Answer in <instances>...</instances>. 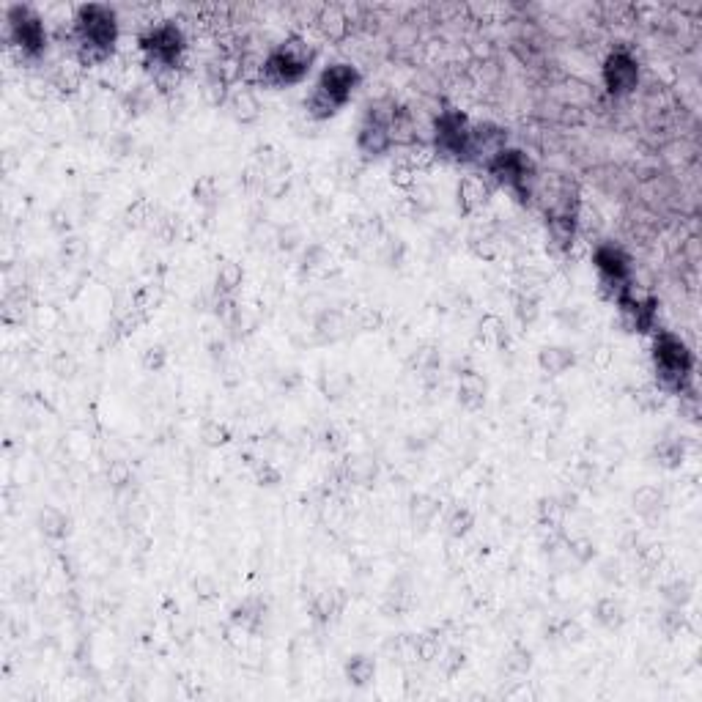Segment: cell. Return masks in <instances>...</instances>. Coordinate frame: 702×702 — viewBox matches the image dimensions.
Returning <instances> with one entry per match:
<instances>
[{
	"mask_svg": "<svg viewBox=\"0 0 702 702\" xmlns=\"http://www.w3.org/2000/svg\"><path fill=\"white\" fill-rule=\"evenodd\" d=\"M486 201H489V187L483 184V179H478V176L461 179V184H458V206H461V212H478Z\"/></svg>",
	"mask_w": 702,
	"mask_h": 702,
	"instance_id": "7c38bea8",
	"label": "cell"
},
{
	"mask_svg": "<svg viewBox=\"0 0 702 702\" xmlns=\"http://www.w3.org/2000/svg\"><path fill=\"white\" fill-rule=\"evenodd\" d=\"M373 672H376V664H373L368 656H354V659L346 664V675H349V681L357 683V686H365L368 681H373Z\"/></svg>",
	"mask_w": 702,
	"mask_h": 702,
	"instance_id": "e0dca14e",
	"label": "cell"
},
{
	"mask_svg": "<svg viewBox=\"0 0 702 702\" xmlns=\"http://www.w3.org/2000/svg\"><path fill=\"white\" fill-rule=\"evenodd\" d=\"M313 58H316V53L310 50V44H305L302 39H288L266 55L264 66H261V80L266 86L275 88L294 86L308 75Z\"/></svg>",
	"mask_w": 702,
	"mask_h": 702,
	"instance_id": "3957f363",
	"label": "cell"
},
{
	"mask_svg": "<svg viewBox=\"0 0 702 702\" xmlns=\"http://www.w3.org/2000/svg\"><path fill=\"white\" fill-rule=\"evenodd\" d=\"M6 22H9V39L11 44L22 50V55L28 58H36V55L44 53L47 47V31H44L42 17L31 9V6H11L6 11Z\"/></svg>",
	"mask_w": 702,
	"mask_h": 702,
	"instance_id": "8992f818",
	"label": "cell"
},
{
	"mask_svg": "<svg viewBox=\"0 0 702 702\" xmlns=\"http://www.w3.org/2000/svg\"><path fill=\"white\" fill-rule=\"evenodd\" d=\"M319 25H321V31L327 33L330 39H343L346 31H349V20H346V14H343L338 6H330V9L321 11Z\"/></svg>",
	"mask_w": 702,
	"mask_h": 702,
	"instance_id": "2e32d148",
	"label": "cell"
},
{
	"mask_svg": "<svg viewBox=\"0 0 702 702\" xmlns=\"http://www.w3.org/2000/svg\"><path fill=\"white\" fill-rule=\"evenodd\" d=\"M360 86V72L351 64H332L321 72L319 83L308 96V113L313 118H330L341 110Z\"/></svg>",
	"mask_w": 702,
	"mask_h": 702,
	"instance_id": "7a4b0ae2",
	"label": "cell"
},
{
	"mask_svg": "<svg viewBox=\"0 0 702 702\" xmlns=\"http://www.w3.org/2000/svg\"><path fill=\"white\" fill-rule=\"evenodd\" d=\"M486 168H489L491 176L500 181V184H505L508 190L516 192L519 201H527V198H530L532 165L522 151L502 149L500 154H494V157L486 162Z\"/></svg>",
	"mask_w": 702,
	"mask_h": 702,
	"instance_id": "ba28073f",
	"label": "cell"
},
{
	"mask_svg": "<svg viewBox=\"0 0 702 702\" xmlns=\"http://www.w3.org/2000/svg\"><path fill=\"white\" fill-rule=\"evenodd\" d=\"M593 261H596L601 286H604V291H607L609 297H620L623 291H628L631 269H628V258L620 247L598 245Z\"/></svg>",
	"mask_w": 702,
	"mask_h": 702,
	"instance_id": "9c48e42d",
	"label": "cell"
},
{
	"mask_svg": "<svg viewBox=\"0 0 702 702\" xmlns=\"http://www.w3.org/2000/svg\"><path fill=\"white\" fill-rule=\"evenodd\" d=\"M75 44L83 64H102L113 55L118 39L116 11L105 3H86L75 14Z\"/></svg>",
	"mask_w": 702,
	"mask_h": 702,
	"instance_id": "6da1fadb",
	"label": "cell"
},
{
	"mask_svg": "<svg viewBox=\"0 0 702 702\" xmlns=\"http://www.w3.org/2000/svg\"><path fill=\"white\" fill-rule=\"evenodd\" d=\"M231 110L239 121H256L258 113H261V105H258L256 94L250 88H239L231 96Z\"/></svg>",
	"mask_w": 702,
	"mask_h": 702,
	"instance_id": "5bb4252c",
	"label": "cell"
},
{
	"mask_svg": "<svg viewBox=\"0 0 702 702\" xmlns=\"http://www.w3.org/2000/svg\"><path fill=\"white\" fill-rule=\"evenodd\" d=\"M541 368L546 373H552V376H557V373L568 371L571 365H574V351L568 349H560V346H552V349H543L541 351Z\"/></svg>",
	"mask_w": 702,
	"mask_h": 702,
	"instance_id": "9a60e30c",
	"label": "cell"
},
{
	"mask_svg": "<svg viewBox=\"0 0 702 702\" xmlns=\"http://www.w3.org/2000/svg\"><path fill=\"white\" fill-rule=\"evenodd\" d=\"M653 365H656V376H659V384L664 390L683 393L689 387L694 360L692 351L681 338H675L670 332H661L653 343Z\"/></svg>",
	"mask_w": 702,
	"mask_h": 702,
	"instance_id": "277c9868",
	"label": "cell"
},
{
	"mask_svg": "<svg viewBox=\"0 0 702 702\" xmlns=\"http://www.w3.org/2000/svg\"><path fill=\"white\" fill-rule=\"evenodd\" d=\"M458 395H461V404L469 406V409H478V406L483 404V398H486V382H483L475 371L464 373V376H461Z\"/></svg>",
	"mask_w": 702,
	"mask_h": 702,
	"instance_id": "4fadbf2b",
	"label": "cell"
},
{
	"mask_svg": "<svg viewBox=\"0 0 702 702\" xmlns=\"http://www.w3.org/2000/svg\"><path fill=\"white\" fill-rule=\"evenodd\" d=\"M439 157L450 162H469V146H472V127L467 116L458 110H445L437 121V135H434Z\"/></svg>",
	"mask_w": 702,
	"mask_h": 702,
	"instance_id": "52a82bcc",
	"label": "cell"
},
{
	"mask_svg": "<svg viewBox=\"0 0 702 702\" xmlns=\"http://www.w3.org/2000/svg\"><path fill=\"white\" fill-rule=\"evenodd\" d=\"M445 524H447V530L453 532V535H464L469 524V513L461 511V508H453V513L447 516Z\"/></svg>",
	"mask_w": 702,
	"mask_h": 702,
	"instance_id": "ffe728a7",
	"label": "cell"
},
{
	"mask_svg": "<svg viewBox=\"0 0 702 702\" xmlns=\"http://www.w3.org/2000/svg\"><path fill=\"white\" fill-rule=\"evenodd\" d=\"M239 283H242V266L234 264V261H225V264L220 266V275H217L220 291H223V294H231Z\"/></svg>",
	"mask_w": 702,
	"mask_h": 702,
	"instance_id": "ac0fdd59",
	"label": "cell"
},
{
	"mask_svg": "<svg viewBox=\"0 0 702 702\" xmlns=\"http://www.w3.org/2000/svg\"><path fill=\"white\" fill-rule=\"evenodd\" d=\"M184 33L173 22H162L157 28H149L140 39V50L146 55V61L157 69H176L184 55Z\"/></svg>",
	"mask_w": 702,
	"mask_h": 702,
	"instance_id": "5b68a950",
	"label": "cell"
},
{
	"mask_svg": "<svg viewBox=\"0 0 702 702\" xmlns=\"http://www.w3.org/2000/svg\"><path fill=\"white\" fill-rule=\"evenodd\" d=\"M160 368L162 365V349H149V354H146V368Z\"/></svg>",
	"mask_w": 702,
	"mask_h": 702,
	"instance_id": "44dd1931",
	"label": "cell"
},
{
	"mask_svg": "<svg viewBox=\"0 0 702 702\" xmlns=\"http://www.w3.org/2000/svg\"><path fill=\"white\" fill-rule=\"evenodd\" d=\"M357 146L368 157H379L393 146V132H390V116H384L382 110H371L362 121L357 132Z\"/></svg>",
	"mask_w": 702,
	"mask_h": 702,
	"instance_id": "30bf717a",
	"label": "cell"
},
{
	"mask_svg": "<svg viewBox=\"0 0 702 702\" xmlns=\"http://www.w3.org/2000/svg\"><path fill=\"white\" fill-rule=\"evenodd\" d=\"M604 83L612 94L634 91L639 83V64L626 50H617L604 61Z\"/></svg>",
	"mask_w": 702,
	"mask_h": 702,
	"instance_id": "8fae6325",
	"label": "cell"
},
{
	"mask_svg": "<svg viewBox=\"0 0 702 702\" xmlns=\"http://www.w3.org/2000/svg\"><path fill=\"white\" fill-rule=\"evenodd\" d=\"M393 181L398 187H415L417 181V168L412 162H401L393 171Z\"/></svg>",
	"mask_w": 702,
	"mask_h": 702,
	"instance_id": "d6986e66",
	"label": "cell"
}]
</instances>
